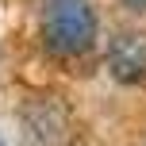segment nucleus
Here are the masks:
<instances>
[{
    "label": "nucleus",
    "mask_w": 146,
    "mask_h": 146,
    "mask_svg": "<svg viewBox=\"0 0 146 146\" xmlns=\"http://www.w3.org/2000/svg\"><path fill=\"white\" fill-rule=\"evenodd\" d=\"M96 42V12L88 0H42V46L54 58H81Z\"/></svg>",
    "instance_id": "nucleus-1"
},
{
    "label": "nucleus",
    "mask_w": 146,
    "mask_h": 146,
    "mask_svg": "<svg viewBox=\"0 0 146 146\" xmlns=\"http://www.w3.org/2000/svg\"><path fill=\"white\" fill-rule=\"evenodd\" d=\"M23 139L27 146H66L69 111L58 96H35L23 108Z\"/></svg>",
    "instance_id": "nucleus-2"
},
{
    "label": "nucleus",
    "mask_w": 146,
    "mask_h": 146,
    "mask_svg": "<svg viewBox=\"0 0 146 146\" xmlns=\"http://www.w3.org/2000/svg\"><path fill=\"white\" fill-rule=\"evenodd\" d=\"M108 73L115 81H123V85H139L146 77V42H142V35L123 31V35H115L108 42Z\"/></svg>",
    "instance_id": "nucleus-3"
},
{
    "label": "nucleus",
    "mask_w": 146,
    "mask_h": 146,
    "mask_svg": "<svg viewBox=\"0 0 146 146\" xmlns=\"http://www.w3.org/2000/svg\"><path fill=\"white\" fill-rule=\"evenodd\" d=\"M127 12H146V0H119Z\"/></svg>",
    "instance_id": "nucleus-4"
},
{
    "label": "nucleus",
    "mask_w": 146,
    "mask_h": 146,
    "mask_svg": "<svg viewBox=\"0 0 146 146\" xmlns=\"http://www.w3.org/2000/svg\"><path fill=\"white\" fill-rule=\"evenodd\" d=\"M0 146H8V142H4V135H0Z\"/></svg>",
    "instance_id": "nucleus-5"
}]
</instances>
